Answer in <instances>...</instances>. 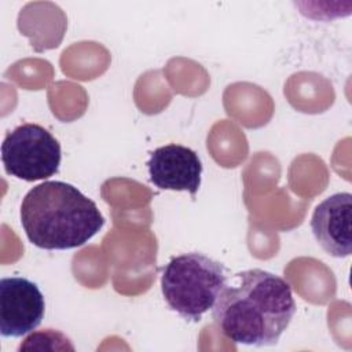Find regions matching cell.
Instances as JSON below:
<instances>
[{
    "instance_id": "1",
    "label": "cell",
    "mask_w": 352,
    "mask_h": 352,
    "mask_svg": "<svg viewBox=\"0 0 352 352\" xmlns=\"http://www.w3.org/2000/svg\"><path fill=\"white\" fill-rule=\"evenodd\" d=\"M296 314L290 285L260 268L235 274L213 307L217 329L235 344L275 345Z\"/></svg>"
},
{
    "instance_id": "2",
    "label": "cell",
    "mask_w": 352,
    "mask_h": 352,
    "mask_svg": "<svg viewBox=\"0 0 352 352\" xmlns=\"http://www.w3.org/2000/svg\"><path fill=\"white\" fill-rule=\"evenodd\" d=\"M21 224L34 246L66 250L87 243L102 230L104 217L77 187L50 180L29 190L22 199Z\"/></svg>"
},
{
    "instance_id": "3",
    "label": "cell",
    "mask_w": 352,
    "mask_h": 352,
    "mask_svg": "<svg viewBox=\"0 0 352 352\" xmlns=\"http://www.w3.org/2000/svg\"><path fill=\"white\" fill-rule=\"evenodd\" d=\"M226 285L223 264L197 252L173 257L161 275V292L169 308L192 322L214 307Z\"/></svg>"
},
{
    "instance_id": "4",
    "label": "cell",
    "mask_w": 352,
    "mask_h": 352,
    "mask_svg": "<svg viewBox=\"0 0 352 352\" xmlns=\"http://www.w3.org/2000/svg\"><path fill=\"white\" fill-rule=\"evenodd\" d=\"M62 158L60 144L44 126L26 122L10 131L1 143V161L8 175L36 182L54 176Z\"/></svg>"
},
{
    "instance_id": "5",
    "label": "cell",
    "mask_w": 352,
    "mask_h": 352,
    "mask_svg": "<svg viewBox=\"0 0 352 352\" xmlns=\"http://www.w3.org/2000/svg\"><path fill=\"white\" fill-rule=\"evenodd\" d=\"M44 296L38 286L22 276L0 280V331L3 337H22L43 320Z\"/></svg>"
},
{
    "instance_id": "6",
    "label": "cell",
    "mask_w": 352,
    "mask_h": 352,
    "mask_svg": "<svg viewBox=\"0 0 352 352\" xmlns=\"http://www.w3.org/2000/svg\"><path fill=\"white\" fill-rule=\"evenodd\" d=\"M150 182L161 190L188 191L192 197L201 186L202 162L190 147L170 143L155 148L147 161Z\"/></svg>"
},
{
    "instance_id": "7",
    "label": "cell",
    "mask_w": 352,
    "mask_h": 352,
    "mask_svg": "<svg viewBox=\"0 0 352 352\" xmlns=\"http://www.w3.org/2000/svg\"><path fill=\"white\" fill-rule=\"evenodd\" d=\"M352 195L336 192L314 210L311 230L322 249L333 257H348L352 252Z\"/></svg>"
}]
</instances>
